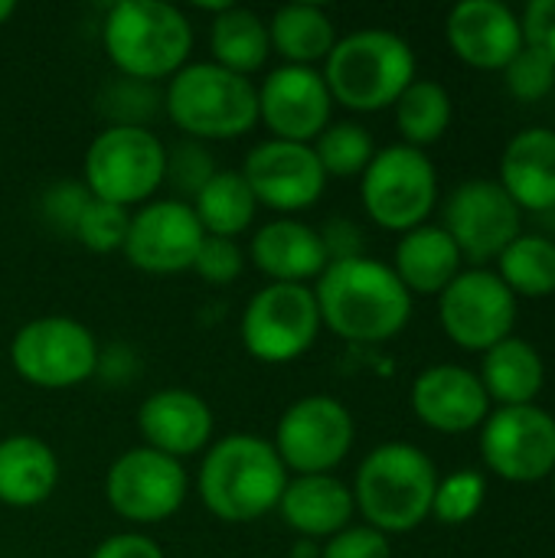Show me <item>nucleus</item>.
Here are the masks:
<instances>
[{
    "label": "nucleus",
    "instance_id": "f257e3e1",
    "mask_svg": "<svg viewBox=\"0 0 555 558\" xmlns=\"http://www.w3.org/2000/svg\"><path fill=\"white\" fill-rule=\"evenodd\" d=\"M321 324L347 343L373 347L406 330L412 294L386 262L370 255L330 262L314 284Z\"/></svg>",
    "mask_w": 555,
    "mask_h": 558
},
{
    "label": "nucleus",
    "instance_id": "f03ea898",
    "mask_svg": "<svg viewBox=\"0 0 555 558\" xmlns=\"http://www.w3.org/2000/svg\"><path fill=\"white\" fill-rule=\"evenodd\" d=\"M288 471L275 445L262 435L239 432L203 451L196 474L200 504L222 523H255L278 510Z\"/></svg>",
    "mask_w": 555,
    "mask_h": 558
},
{
    "label": "nucleus",
    "instance_id": "7ed1b4c3",
    "mask_svg": "<svg viewBox=\"0 0 555 558\" xmlns=\"http://www.w3.org/2000/svg\"><path fill=\"white\" fill-rule=\"evenodd\" d=\"M435 487L438 468L422 448L386 441L363 458L350 490L366 526L383 536H402L432 517Z\"/></svg>",
    "mask_w": 555,
    "mask_h": 558
},
{
    "label": "nucleus",
    "instance_id": "20e7f679",
    "mask_svg": "<svg viewBox=\"0 0 555 558\" xmlns=\"http://www.w3.org/2000/svg\"><path fill=\"white\" fill-rule=\"evenodd\" d=\"M101 43L124 78H173L193 52L190 16L167 0H118L101 23Z\"/></svg>",
    "mask_w": 555,
    "mask_h": 558
},
{
    "label": "nucleus",
    "instance_id": "39448f33",
    "mask_svg": "<svg viewBox=\"0 0 555 558\" xmlns=\"http://www.w3.org/2000/svg\"><path fill=\"white\" fill-rule=\"evenodd\" d=\"M415 49L393 29H357L337 39L324 59V82L334 105L357 114L393 108L399 95L419 78Z\"/></svg>",
    "mask_w": 555,
    "mask_h": 558
},
{
    "label": "nucleus",
    "instance_id": "423d86ee",
    "mask_svg": "<svg viewBox=\"0 0 555 558\" xmlns=\"http://www.w3.org/2000/svg\"><path fill=\"white\" fill-rule=\"evenodd\" d=\"M164 111L190 141H236L258 124L255 82L216 62H186L164 88Z\"/></svg>",
    "mask_w": 555,
    "mask_h": 558
},
{
    "label": "nucleus",
    "instance_id": "0eeeda50",
    "mask_svg": "<svg viewBox=\"0 0 555 558\" xmlns=\"http://www.w3.org/2000/svg\"><path fill=\"white\" fill-rule=\"evenodd\" d=\"M167 147L150 128H105L82 160V183L95 199L137 209L164 186Z\"/></svg>",
    "mask_w": 555,
    "mask_h": 558
},
{
    "label": "nucleus",
    "instance_id": "6e6552de",
    "mask_svg": "<svg viewBox=\"0 0 555 558\" xmlns=\"http://www.w3.org/2000/svg\"><path fill=\"white\" fill-rule=\"evenodd\" d=\"M360 199L366 216L386 232H412L425 226L438 203V173L425 150L389 144L373 154L360 173Z\"/></svg>",
    "mask_w": 555,
    "mask_h": 558
},
{
    "label": "nucleus",
    "instance_id": "1a4fd4ad",
    "mask_svg": "<svg viewBox=\"0 0 555 558\" xmlns=\"http://www.w3.org/2000/svg\"><path fill=\"white\" fill-rule=\"evenodd\" d=\"M95 333L65 314H46L26 320L10 340L13 373L36 389H72L95 376L98 369Z\"/></svg>",
    "mask_w": 555,
    "mask_h": 558
},
{
    "label": "nucleus",
    "instance_id": "9d476101",
    "mask_svg": "<svg viewBox=\"0 0 555 558\" xmlns=\"http://www.w3.org/2000/svg\"><path fill=\"white\" fill-rule=\"evenodd\" d=\"M321 311L311 284L258 288L239 320L242 347L252 360L281 366L301 360L321 337Z\"/></svg>",
    "mask_w": 555,
    "mask_h": 558
},
{
    "label": "nucleus",
    "instance_id": "9b49d317",
    "mask_svg": "<svg viewBox=\"0 0 555 558\" xmlns=\"http://www.w3.org/2000/svg\"><path fill=\"white\" fill-rule=\"evenodd\" d=\"M357 425L334 396H304L291 402L275 425V451L291 477L334 474L353 451Z\"/></svg>",
    "mask_w": 555,
    "mask_h": 558
},
{
    "label": "nucleus",
    "instance_id": "f8f14e48",
    "mask_svg": "<svg viewBox=\"0 0 555 558\" xmlns=\"http://www.w3.org/2000/svg\"><path fill=\"white\" fill-rule=\"evenodd\" d=\"M190 490L183 461L147 445L128 448L105 474V500L114 517L134 526H154L180 513Z\"/></svg>",
    "mask_w": 555,
    "mask_h": 558
},
{
    "label": "nucleus",
    "instance_id": "ddd939ff",
    "mask_svg": "<svg viewBox=\"0 0 555 558\" xmlns=\"http://www.w3.org/2000/svg\"><path fill=\"white\" fill-rule=\"evenodd\" d=\"M438 320L455 347L487 353L500 340L514 337L517 298L497 271L468 268L438 294Z\"/></svg>",
    "mask_w": 555,
    "mask_h": 558
},
{
    "label": "nucleus",
    "instance_id": "4468645a",
    "mask_svg": "<svg viewBox=\"0 0 555 558\" xmlns=\"http://www.w3.org/2000/svg\"><path fill=\"white\" fill-rule=\"evenodd\" d=\"M484 464L510 484H536L555 471V418L540 405H507L481 425Z\"/></svg>",
    "mask_w": 555,
    "mask_h": 558
},
{
    "label": "nucleus",
    "instance_id": "2eb2a0df",
    "mask_svg": "<svg viewBox=\"0 0 555 558\" xmlns=\"http://www.w3.org/2000/svg\"><path fill=\"white\" fill-rule=\"evenodd\" d=\"M520 226L523 213L497 180H464L445 203L442 229L451 235L461 258L474 262L478 268L500 258L504 248L520 235Z\"/></svg>",
    "mask_w": 555,
    "mask_h": 558
},
{
    "label": "nucleus",
    "instance_id": "dca6fc26",
    "mask_svg": "<svg viewBox=\"0 0 555 558\" xmlns=\"http://www.w3.org/2000/svg\"><path fill=\"white\" fill-rule=\"evenodd\" d=\"M203 239L206 232L190 203L150 199L131 209L121 255L144 275H180L193 268Z\"/></svg>",
    "mask_w": 555,
    "mask_h": 558
},
{
    "label": "nucleus",
    "instance_id": "f3484780",
    "mask_svg": "<svg viewBox=\"0 0 555 558\" xmlns=\"http://www.w3.org/2000/svg\"><path fill=\"white\" fill-rule=\"evenodd\" d=\"M239 173L245 177L258 206L278 216H294V213L311 209L327 190V177L311 144L268 137L249 150Z\"/></svg>",
    "mask_w": 555,
    "mask_h": 558
},
{
    "label": "nucleus",
    "instance_id": "a211bd4d",
    "mask_svg": "<svg viewBox=\"0 0 555 558\" xmlns=\"http://www.w3.org/2000/svg\"><path fill=\"white\" fill-rule=\"evenodd\" d=\"M255 95L258 124H265L275 141L314 144L317 134L330 124L334 98L321 69L281 62L262 78V85H255Z\"/></svg>",
    "mask_w": 555,
    "mask_h": 558
},
{
    "label": "nucleus",
    "instance_id": "6ab92c4d",
    "mask_svg": "<svg viewBox=\"0 0 555 558\" xmlns=\"http://www.w3.org/2000/svg\"><path fill=\"white\" fill-rule=\"evenodd\" d=\"M445 39L461 62L484 72H504L527 46L520 16L500 0H464L451 7Z\"/></svg>",
    "mask_w": 555,
    "mask_h": 558
},
{
    "label": "nucleus",
    "instance_id": "aec40b11",
    "mask_svg": "<svg viewBox=\"0 0 555 558\" xmlns=\"http://www.w3.org/2000/svg\"><path fill=\"white\" fill-rule=\"evenodd\" d=\"M412 412L432 432L464 435L487 422L491 399L478 373L455 363H438L415 376Z\"/></svg>",
    "mask_w": 555,
    "mask_h": 558
},
{
    "label": "nucleus",
    "instance_id": "412c9836",
    "mask_svg": "<svg viewBox=\"0 0 555 558\" xmlns=\"http://www.w3.org/2000/svg\"><path fill=\"white\" fill-rule=\"evenodd\" d=\"M137 432L147 448L183 461L196 458L213 445L216 418L209 402L200 392L170 386L160 392H150L137 409Z\"/></svg>",
    "mask_w": 555,
    "mask_h": 558
},
{
    "label": "nucleus",
    "instance_id": "4be33fe9",
    "mask_svg": "<svg viewBox=\"0 0 555 558\" xmlns=\"http://www.w3.org/2000/svg\"><path fill=\"white\" fill-rule=\"evenodd\" d=\"M249 258L268 278V284H311L327 268L321 232L294 216H278L258 226Z\"/></svg>",
    "mask_w": 555,
    "mask_h": 558
},
{
    "label": "nucleus",
    "instance_id": "5701e85b",
    "mask_svg": "<svg viewBox=\"0 0 555 558\" xmlns=\"http://www.w3.org/2000/svg\"><path fill=\"white\" fill-rule=\"evenodd\" d=\"M275 513L291 533L307 543H317L353 526L357 504L353 490L337 474H301L288 477Z\"/></svg>",
    "mask_w": 555,
    "mask_h": 558
},
{
    "label": "nucleus",
    "instance_id": "b1692460",
    "mask_svg": "<svg viewBox=\"0 0 555 558\" xmlns=\"http://www.w3.org/2000/svg\"><path fill=\"white\" fill-rule=\"evenodd\" d=\"M59 487V458L39 435L0 438V504L10 510L43 507Z\"/></svg>",
    "mask_w": 555,
    "mask_h": 558
},
{
    "label": "nucleus",
    "instance_id": "393cba45",
    "mask_svg": "<svg viewBox=\"0 0 555 558\" xmlns=\"http://www.w3.org/2000/svg\"><path fill=\"white\" fill-rule=\"evenodd\" d=\"M507 196L523 209H555V131L527 128L500 157V180Z\"/></svg>",
    "mask_w": 555,
    "mask_h": 558
},
{
    "label": "nucleus",
    "instance_id": "a878e982",
    "mask_svg": "<svg viewBox=\"0 0 555 558\" xmlns=\"http://www.w3.org/2000/svg\"><path fill=\"white\" fill-rule=\"evenodd\" d=\"M409 294H442L461 275V252L442 226H419L396 242L393 265Z\"/></svg>",
    "mask_w": 555,
    "mask_h": 558
},
{
    "label": "nucleus",
    "instance_id": "bb28decb",
    "mask_svg": "<svg viewBox=\"0 0 555 558\" xmlns=\"http://www.w3.org/2000/svg\"><path fill=\"white\" fill-rule=\"evenodd\" d=\"M481 383L491 402L507 405H536V396L546 383V363L530 340L507 337L484 353Z\"/></svg>",
    "mask_w": 555,
    "mask_h": 558
},
{
    "label": "nucleus",
    "instance_id": "cd10ccee",
    "mask_svg": "<svg viewBox=\"0 0 555 558\" xmlns=\"http://www.w3.org/2000/svg\"><path fill=\"white\" fill-rule=\"evenodd\" d=\"M272 52L285 59V65L317 69L330 49L337 46V26L330 13L317 3H285L268 20Z\"/></svg>",
    "mask_w": 555,
    "mask_h": 558
},
{
    "label": "nucleus",
    "instance_id": "c85d7f7f",
    "mask_svg": "<svg viewBox=\"0 0 555 558\" xmlns=\"http://www.w3.org/2000/svg\"><path fill=\"white\" fill-rule=\"evenodd\" d=\"M209 49H213L209 62L252 78L255 72L265 69V62L272 56L268 20H262L249 7L219 3L213 26H209Z\"/></svg>",
    "mask_w": 555,
    "mask_h": 558
},
{
    "label": "nucleus",
    "instance_id": "c756f323",
    "mask_svg": "<svg viewBox=\"0 0 555 558\" xmlns=\"http://www.w3.org/2000/svg\"><path fill=\"white\" fill-rule=\"evenodd\" d=\"M190 206L206 235L236 239V242L242 232L252 229L255 213H258V199L252 196V190L239 170H219Z\"/></svg>",
    "mask_w": 555,
    "mask_h": 558
},
{
    "label": "nucleus",
    "instance_id": "7c9ffc66",
    "mask_svg": "<svg viewBox=\"0 0 555 558\" xmlns=\"http://www.w3.org/2000/svg\"><path fill=\"white\" fill-rule=\"evenodd\" d=\"M393 108H396V128L402 134V144L419 150L442 141L451 124V95L435 78H415Z\"/></svg>",
    "mask_w": 555,
    "mask_h": 558
},
{
    "label": "nucleus",
    "instance_id": "2f4dec72",
    "mask_svg": "<svg viewBox=\"0 0 555 558\" xmlns=\"http://www.w3.org/2000/svg\"><path fill=\"white\" fill-rule=\"evenodd\" d=\"M497 278L514 298H550L555 294V242L546 235H517L497 258Z\"/></svg>",
    "mask_w": 555,
    "mask_h": 558
},
{
    "label": "nucleus",
    "instance_id": "473e14b6",
    "mask_svg": "<svg viewBox=\"0 0 555 558\" xmlns=\"http://www.w3.org/2000/svg\"><path fill=\"white\" fill-rule=\"evenodd\" d=\"M311 147H314V157L327 180L330 177H360L376 154L373 134L360 121H330Z\"/></svg>",
    "mask_w": 555,
    "mask_h": 558
},
{
    "label": "nucleus",
    "instance_id": "72a5a7b5",
    "mask_svg": "<svg viewBox=\"0 0 555 558\" xmlns=\"http://www.w3.org/2000/svg\"><path fill=\"white\" fill-rule=\"evenodd\" d=\"M160 108H164V92H157L150 82L118 75L101 92V114L108 118V128H147V121Z\"/></svg>",
    "mask_w": 555,
    "mask_h": 558
},
{
    "label": "nucleus",
    "instance_id": "f704fd0d",
    "mask_svg": "<svg viewBox=\"0 0 555 558\" xmlns=\"http://www.w3.org/2000/svg\"><path fill=\"white\" fill-rule=\"evenodd\" d=\"M219 173L213 154L200 141H180L177 147H167V167H164V183L177 193L173 199L193 203L200 190Z\"/></svg>",
    "mask_w": 555,
    "mask_h": 558
},
{
    "label": "nucleus",
    "instance_id": "c9c22d12",
    "mask_svg": "<svg viewBox=\"0 0 555 558\" xmlns=\"http://www.w3.org/2000/svg\"><path fill=\"white\" fill-rule=\"evenodd\" d=\"M484 497H487V481L478 471H458V474L438 477L432 517L445 526H461L481 513Z\"/></svg>",
    "mask_w": 555,
    "mask_h": 558
},
{
    "label": "nucleus",
    "instance_id": "e433bc0d",
    "mask_svg": "<svg viewBox=\"0 0 555 558\" xmlns=\"http://www.w3.org/2000/svg\"><path fill=\"white\" fill-rule=\"evenodd\" d=\"M128 226H131V209L92 196V203L85 206L72 239L79 245H85L88 252H95V255H111V252L124 248Z\"/></svg>",
    "mask_w": 555,
    "mask_h": 558
},
{
    "label": "nucleus",
    "instance_id": "4c0bfd02",
    "mask_svg": "<svg viewBox=\"0 0 555 558\" xmlns=\"http://www.w3.org/2000/svg\"><path fill=\"white\" fill-rule=\"evenodd\" d=\"M504 85L520 101H540L555 92V62L533 46H523L504 69Z\"/></svg>",
    "mask_w": 555,
    "mask_h": 558
},
{
    "label": "nucleus",
    "instance_id": "58836bf2",
    "mask_svg": "<svg viewBox=\"0 0 555 558\" xmlns=\"http://www.w3.org/2000/svg\"><path fill=\"white\" fill-rule=\"evenodd\" d=\"M88 203H92V193L82 180H72V177L52 180L39 196V216L52 232L72 235Z\"/></svg>",
    "mask_w": 555,
    "mask_h": 558
},
{
    "label": "nucleus",
    "instance_id": "ea45409f",
    "mask_svg": "<svg viewBox=\"0 0 555 558\" xmlns=\"http://www.w3.org/2000/svg\"><path fill=\"white\" fill-rule=\"evenodd\" d=\"M245 268V252L236 239L206 235L200 242V252L193 258V268L206 284H232Z\"/></svg>",
    "mask_w": 555,
    "mask_h": 558
},
{
    "label": "nucleus",
    "instance_id": "a19ab883",
    "mask_svg": "<svg viewBox=\"0 0 555 558\" xmlns=\"http://www.w3.org/2000/svg\"><path fill=\"white\" fill-rule=\"evenodd\" d=\"M317 558H393V546H389V536L363 523V526H347L343 533L330 536Z\"/></svg>",
    "mask_w": 555,
    "mask_h": 558
},
{
    "label": "nucleus",
    "instance_id": "79ce46f5",
    "mask_svg": "<svg viewBox=\"0 0 555 558\" xmlns=\"http://www.w3.org/2000/svg\"><path fill=\"white\" fill-rule=\"evenodd\" d=\"M321 232L324 252H327V265L330 262H347V258H360L363 252V229L350 219H327Z\"/></svg>",
    "mask_w": 555,
    "mask_h": 558
},
{
    "label": "nucleus",
    "instance_id": "37998d69",
    "mask_svg": "<svg viewBox=\"0 0 555 558\" xmlns=\"http://www.w3.org/2000/svg\"><path fill=\"white\" fill-rule=\"evenodd\" d=\"M523 39L533 49H543L555 62V0H533L523 16Z\"/></svg>",
    "mask_w": 555,
    "mask_h": 558
},
{
    "label": "nucleus",
    "instance_id": "c03bdc74",
    "mask_svg": "<svg viewBox=\"0 0 555 558\" xmlns=\"http://www.w3.org/2000/svg\"><path fill=\"white\" fill-rule=\"evenodd\" d=\"M88 558H167L164 549L157 546V539L144 536V533H114L108 539H101Z\"/></svg>",
    "mask_w": 555,
    "mask_h": 558
},
{
    "label": "nucleus",
    "instance_id": "a18cd8bd",
    "mask_svg": "<svg viewBox=\"0 0 555 558\" xmlns=\"http://www.w3.org/2000/svg\"><path fill=\"white\" fill-rule=\"evenodd\" d=\"M95 376H101L111 386L131 383L137 376V356H134V350H128L121 343H114L108 350H98V369H95Z\"/></svg>",
    "mask_w": 555,
    "mask_h": 558
},
{
    "label": "nucleus",
    "instance_id": "49530a36",
    "mask_svg": "<svg viewBox=\"0 0 555 558\" xmlns=\"http://www.w3.org/2000/svg\"><path fill=\"white\" fill-rule=\"evenodd\" d=\"M13 13H16V3L13 0H0V26H7Z\"/></svg>",
    "mask_w": 555,
    "mask_h": 558
},
{
    "label": "nucleus",
    "instance_id": "de8ad7c7",
    "mask_svg": "<svg viewBox=\"0 0 555 558\" xmlns=\"http://www.w3.org/2000/svg\"><path fill=\"white\" fill-rule=\"evenodd\" d=\"M553 494H555V471H553Z\"/></svg>",
    "mask_w": 555,
    "mask_h": 558
},
{
    "label": "nucleus",
    "instance_id": "09e8293b",
    "mask_svg": "<svg viewBox=\"0 0 555 558\" xmlns=\"http://www.w3.org/2000/svg\"><path fill=\"white\" fill-rule=\"evenodd\" d=\"M0 167H3V154H0Z\"/></svg>",
    "mask_w": 555,
    "mask_h": 558
},
{
    "label": "nucleus",
    "instance_id": "8fccbe9b",
    "mask_svg": "<svg viewBox=\"0 0 555 558\" xmlns=\"http://www.w3.org/2000/svg\"><path fill=\"white\" fill-rule=\"evenodd\" d=\"M553 95H555V92H553Z\"/></svg>",
    "mask_w": 555,
    "mask_h": 558
}]
</instances>
